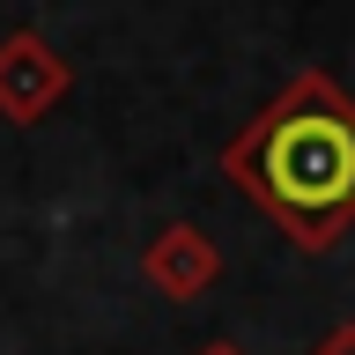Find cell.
<instances>
[{
  "label": "cell",
  "instance_id": "cell-1",
  "mask_svg": "<svg viewBox=\"0 0 355 355\" xmlns=\"http://www.w3.org/2000/svg\"><path fill=\"white\" fill-rule=\"evenodd\" d=\"M222 178L304 259H326L355 237V96L326 67H304L222 141Z\"/></svg>",
  "mask_w": 355,
  "mask_h": 355
},
{
  "label": "cell",
  "instance_id": "cell-2",
  "mask_svg": "<svg viewBox=\"0 0 355 355\" xmlns=\"http://www.w3.org/2000/svg\"><path fill=\"white\" fill-rule=\"evenodd\" d=\"M67 89H74V67L60 60V44L44 37V30H8L0 37V119L8 126H37L52 111L67 104Z\"/></svg>",
  "mask_w": 355,
  "mask_h": 355
},
{
  "label": "cell",
  "instance_id": "cell-3",
  "mask_svg": "<svg viewBox=\"0 0 355 355\" xmlns=\"http://www.w3.org/2000/svg\"><path fill=\"white\" fill-rule=\"evenodd\" d=\"M141 282L155 296H171V304H193L207 288L222 282V252L215 237L200 230V222H163L148 244H141Z\"/></svg>",
  "mask_w": 355,
  "mask_h": 355
},
{
  "label": "cell",
  "instance_id": "cell-4",
  "mask_svg": "<svg viewBox=\"0 0 355 355\" xmlns=\"http://www.w3.org/2000/svg\"><path fill=\"white\" fill-rule=\"evenodd\" d=\"M311 355H355V318H340V326H326L318 340H311Z\"/></svg>",
  "mask_w": 355,
  "mask_h": 355
},
{
  "label": "cell",
  "instance_id": "cell-5",
  "mask_svg": "<svg viewBox=\"0 0 355 355\" xmlns=\"http://www.w3.org/2000/svg\"><path fill=\"white\" fill-rule=\"evenodd\" d=\"M193 355H244L237 340H207V348H193Z\"/></svg>",
  "mask_w": 355,
  "mask_h": 355
}]
</instances>
